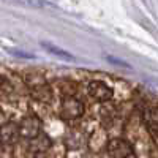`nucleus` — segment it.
<instances>
[{"label": "nucleus", "instance_id": "obj_1", "mask_svg": "<svg viewBox=\"0 0 158 158\" xmlns=\"http://www.w3.org/2000/svg\"><path fill=\"white\" fill-rule=\"evenodd\" d=\"M108 155L111 158H128L131 153H133V146L122 138H114L108 142Z\"/></svg>", "mask_w": 158, "mask_h": 158}, {"label": "nucleus", "instance_id": "obj_2", "mask_svg": "<svg viewBox=\"0 0 158 158\" xmlns=\"http://www.w3.org/2000/svg\"><path fill=\"white\" fill-rule=\"evenodd\" d=\"M40 125H41V122H40L38 117H35V115L25 117L24 120L18 125L19 127V136H24V138H27V139H36V138H40V131H41Z\"/></svg>", "mask_w": 158, "mask_h": 158}, {"label": "nucleus", "instance_id": "obj_3", "mask_svg": "<svg viewBox=\"0 0 158 158\" xmlns=\"http://www.w3.org/2000/svg\"><path fill=\"white\" fill-rule=\"evenodd\" d=\"M89 94L92 98H95L97 101L100 103H104V101H109L114 95L112 89L103 81H92L89 84Z\"/></svg>", "mask_w": 158, "mask_h": 158}, {"label": "nucleus", "instance_id": "obj_4", "mask_svg": "<svg viewBox=\"0 0 158 158\" xmlns=\"http://www.w3.org/2000/svg\"><path fill=\"white\" fill-rule=\"evenodd\" d=\"M84 112V104L79 101L77 98H73V97H67L62 103V115L65 118H77L81 117Z\"/></svg>", "mask_w": 158, "mask_h": 158}, {"label": "nucleus", "instance_id": "obj_5", "mask_svg": "<svg viewBox=\"0 0 158 158\" xmlns=\"http://www.w3.org/2000/svg\"><path fill=\"white\" fill-rule=\"evenodd\" d=\"M144 123L153 141L158 144V108H150L144 112Z\"/></svg>", "mask_w": 158, "mask_h": 158}, {"label": "nucleus", "instance_id": "obj_6", "mask_svg": "<svg viewBox=\"0 0 158 158\" xmlns=\"http://www.w3.org/2000/svg\"><path fill=\"white\" fill-rule=\"evenodd\" d=\"M19 138V127L15 122H6L0 127V141L3 144H13Z\"/></svg>", "mask_w": 158, "mask_h": 158}, {"label": "nucleus", "instance_id": "obj_7", "mask_svg": "<svg viewBox=\"0 0 158 158\" xmlns=\"http://www.w3.org/2000/svg\"><path fill=\"white\" fill-rule=\"evenodd\" d=\"M41 46H43V48H46V49H48V52H51V54H56V56H59V57H62V59L74 60V56H73V54H70L68 51H63V49H60V48H57V46H54V44L48 43V41H41Z\"/></svg>", "mask_w": 158, "mask_h": 158}, {"label": "nucleus", "instance_id": "obj_8", "mask_svg": "<svg viewBox=\"0 0 158 158\" xmlns=\"http://www.w3.org/2000/svg\"><path fill=\"white\" fill-rule=\"evenodd\" d=\"M8 52L10 54H13V56H16V57H22V59H35V56L33 54H30V52H22V51H15V49H8Z\"/></svg>", "mask_w": 158, "mask_h": 158}, {"label": "nucleus", "instance_id": "obj_9", "mask_svg": "<svg viewBox=\"0 0 158 158\" xmlns=\"http://www.w3.org/2000/svg\"><path fill=\"white\" fill-rule=\"evenodd\" d=\"M106 59H108L111 63H115V65H122V67H125V68H130V65L123 63L122 60H118V59H115V57H112V56H106Z\"/></svg>", "mask_w": 158, "mask_h": 158}]
</instances>
